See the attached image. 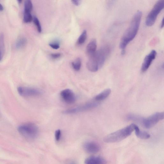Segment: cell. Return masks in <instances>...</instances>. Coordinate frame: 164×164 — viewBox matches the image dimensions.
Returning <instances> with one entry per match:
<instances>
[{
	"label": "cell",
	"mask_w": 164,
	"mask_h": 164,
	"mask_svg": "<svg viewBox=\"0 0 164 164\" xmlns=\"http://www.w3.org/2000/svg\"><path fill=\"white\" fill-rule=\"evenodd\" d=\"M112 1H115V0H112Z\"/></svg>",
	"instance_id": "30"
},
{
	"label": "cell",
	"mask_w": 164,
	"mask_h": 164,
	"mask_svg": "<svg viewBox=\"0 0 164 164\" xmlns=\"http://www.w3.org/2000/svg\"><path fill=\"white\" fill-rule=\"evenodd\" d=\"M33 9V5L31 0H25L24 12L31 13Z\"/></svg>",
	"instance_id": "17"
},
{
	"label": "cell",
	"mask_w": 164,
	"mask_h": 164,
	"mask_svg": "<svg viewBox=\"0 0 164 164\" xmlns=\"http://www.w3.org/2000/svg\"><path fill=\"white\" fill-rule=\"evenodd\" d=\"M99 105V103L97 102H92L86 103L83 105L67 109L64 111L63 113L65 114H73L88 111L97 107Z\"/></svg>",
	"instance_id": "7"
},
{
	"label": "cell",
	"mask_w": 164,
	"mask_h": 164,
	"mask_svg": "<svg viewBox=\"0 0 164 164\" xmlns=\"http://www.w3.org/2000/svg\"><path fill=\"white\" fill-rule=\"evenodd\" d=\"M164 117L163 112H157L148 117L142 120V123L145 127L149 129L153 127L157 123L163 119Z\"/></svg>",
	"instance_id": "6"
},
{
	"label": "cell",
	"mask_w": 164,
	"mask_h": 164,
	"mask_svg": "<svg viewBox=\"0 0 164 164\" xmlns=\"http://www.w3.org/2000/svg\"><path fill=\"white\" fill-rule=\"evenodd\" d=\"M97 48V41L96 39H93L90 41L87 47V53L90 57L96 52Z\"/></svg>",
	"instance_id": "13"
},
{
	"label": "cell",
	"mask_w": 164,
	"mask_h": 164,
	"mask_svg": "<svg viewBox=\"0 0 164 164\" xmlns=\"http://www.w3.org/2000/svg\"><path fill=\"white\" fill-rule=\"evenodd\" d=\"M136 125L133 123L122 129L107 136L104 141L107 143H117L127 138L134 130Z\"/></svg>",
	"instance_id": "3"
},
{
	"label": "cell",
	"mask_w": 164,
	"mask_h": 164,
	"mask_svg": "<svg viewBox=\"0 0 164 164\" xmlns=\"http://www.w3.org/2000/svg\"><path fill=\"white\" fill-rule=\"evenodd\" d=\"M18 91L19 94L23 97H31L39 96L41 92L39 90L31 87H19Z\"/></svg>",
	"instance_id": "8"
},
{
	"label": "cell",
	"mask_w": 164,
	"mask_h": 164,
	"mask_svg": "<svg viewBox=\"0 0 164 164\" xmlns=\"http://www.w3.org/2000/svg\"><path fill=\"white\" fill-rule=\"evenodd\" d=\"M3 10L4 8L3 5L1 4H0V11H2Z\"/></svg>",
	"instance_id": "27"
},
{
	"label": "cell",
	"mask_w": 164,
	"mask_h": 164,
	"mask_svg": "<svg viewBox=\"0 0 164 164\" xmlns=\"http://www.w3.org/2000/svg\"><path fill=\"white\" fill-rule=\"evenodd\" d=\"M164 24H163V19H162V23L161 25V28H162L163 27Z\"/></svg>",
	"instance_id": "28"
},
{
	"label": "cell",
	"mask_w": 164,
	"mask_h": 164,
	"mask_svg": "<svg viewBox=\"0 0 164 164\" xmlns=\"http://www.w3.org/2000/svg\"><path fill=\"white\" fill-rule=\"evenodd\" d=\"M49 45L53 48L56 49V50H57L60 48V44L58 41H54L50 43Z\"/></svg>",
	"instance_id": "23"
},
{
	"label": "cell",
	"mask_w": 164,
	"mask_h": 164,
	"mask_svg": "<svg viewBox=\"0 0 164 164\" xmlns=\"http://www.w3.org/2000/svg\"><path fill=\"white\" fill-rule=\"evenodd\" d=\"M27 41L26 38H21L16 42L15 46L18 49L23 48L26 45Z\"/></svg>",
	"instance_id": "18"
},
{
	"label": "cell",
	"mask_w": 164,
	"mask_h": 164,
	"mask_svg": "<svg viewBox=\"0 0 164 164\" xmlns=\"http://www.w3.org/2000/svg\"><path fill=\"white\" fill-rule=\"evenodd\" d=\"M17 1L19 3H21L22 2L23 0H17Z\"/></svg>",
	"instance_id": "29"
},
{
	"label": "cell",
	"mask_w": 164,
	"mask_h": 164,
	"mask_svg": "<svg viewBox=\"0 0 164 164\" xmlns=\"http://www.w3.org/2000/svg\"><path fill=\"white\" fill-rule=\"evenodd\" d=\"M143 13L138 11L134 15L128 28L125 32L120 42V48L124 51L129 43L133 41L138 32Z\"/></svg>",
	"instance_id": "1"
},
{
	"label": "cell",
	"mask_w": 164,
	"mask_h": 164,
	"mask_svg": "<svg viewBox=\"0 0 164 164\" xmlns=\"http://www.w3.org/2000/svg\"><path fill=\"white\" fill-rule=\"evenodd\" d=\"M106 162L103 158L100 156H91L86 158L85 161L86 164H105Z\"/></svg>",
	"instance_id": "12"
},
{
	"label": "cell",
	"mask_w": 164,
	"mask_h": 164,
	"mask_svg": "<svg viewBox=\"0 0 164 164\" xmlns=\"http://www.w3.org/2000/svg\"><path fill=\"white\" fill-rule=\"evenodd\" d=\"M33 20V17L31 13L24 12L23 21L25 23H29L31 22Z\"/></svg>",
	"instance_id": "21"
},
{
	"label": "cell",
	"mask_w": 164,
	"mask_h": 164,
	"mask_svg": "<svg viewBox=\"0 0 164 164\" xmlns=\"http://www.w3.org/2000/svg\"><path fill=\"white\" fill-rule=\"evenodd\" d=\"M111 90L108 89L103 91L95 97V100L97 101H100L106 99L110 95Z\"/></svg>",
	"instance_id": "15"
},
{
	"label": "cell",
	"mask_w": 164,
	"mask_h": 164,
	"mask_svg": "<svg viewBox=\"0 0 164 164\" xmlns=\"http://www.w3.org/2000/svg\"><path fill=\"white\" fill-rule=\"evenodd\" d=\"M4 37L3 34H0V61L3 58L5 52Z\"/></svg>",
	"instance_id": "16"
},
{
	"label": "cell",
	"mask_w": 164,
	"mask_h": 164,
	"mask_svg": "<svg viewBox=\"0 0 164 164\" xmlns=\"http://www.w3.org/2000/svg\"><path fill=\"white\" fill-rule=\"evenodd\" d=\"M61 130L58 129L55 132V139L57 141H59L61 139Z\"/></svg>",
	"instance_id": "24"
},
{
	"label": "cell",
	"mask_w": 164,
	"mask_h": 164,
	"mask_svg": "<svg viewBox=\"0 0 164 164\" xmlns=\"http://www.w3.org/2000/svg\"><path fill=\"white\" fill-rule=\"evenodd\" d=\"M32 20L37 27L38 31L41 33L42 31V28L39 20L35 16L33 17Z\"/></svg>",
	"instance_id": "22"
},
{
	"label": "cell",
	"mask_w": 164,
	"mask_h": 164,
	"mask_svg": "<svg viewBox=\"0 0 164 164\" xmlns=\"http://www.w3.org/2000/svg\"><path fill=\"white\" fill-rule=\"evenodd\" d=\"M61 54L59 53H53L51 54V57L54 59L58 58L61 57Z\"/></svg>",
	"instance_id": "25"
},
{
	"label": "cell",
	"mask_w": 164,
	"mask_h": 164,
	"mask_svg": "<svg viewBox=\"0 0 164 164\" xmlns=\"http://www.w3.org/2000/svg\"><path fill=\"white\" fill-rule=\"evenodd\" d=\"M84 148L85 151L90 154H95L100 149V145L94 141H87L84 144Z\"/></svg>",
	"instance_id": "11"
},
{
	"label": "cell",
	"mask_w": 164,
	"mask_h": 164,
	"mask_svg": "<svg viewBox=\"0 0 164 164\" xmlns=\"http://www.w3.org/2000/svg\"><path fill=\"white\" fill-rule=\"evenodd\" d=\"M81 64V62L80 58H78L72 62V65L74 69L76 71L80 70Z\"/></svg>",
	"instance_id": "19"
},
{
	"label": "cell",
	"mask_w": 164,
	"mask_h": 164,
	"mask_svg": "<svg viewBox=\"0 0 164 164\" xmlns=\"http://www.w3.org/2000/svg\"><path fill=\"white\" fill-rule=\"evenodd\" d=\"M87 31L84 30L79 38L77 41L78 44L80 45L83 44L87 39Z\"/></svg>",
	"instance_id": "20"
},
{
	"label": "cell",
	"mask_w": 164,
	"mask_h": 164,
	"mask_svg": "<svg viewBox=\"0 0 164 164\" xmlns=\"http://www.w3.org/2000/svg\"><path fill=\"white\" fill-rule=\"evenodd\" d=\"M18 130L24 137L30 140H33L37 138L39 133L37 126L31 123L20 125L18 128Z\"/></svg>",
	"instance_id": "4"
},
{
	"label": "cell",
	"mask_w": 164,
	"mask_h": 164,
	"mask_svg": "<svg viewBox=\"0 0 164 164\" xmlns=\"http://www.w3.org/2000/svg\"><path fill=\"white\" fill-rule=\"evenodd\" d=\"M110 52L108 46L103 47L96 51L90 58L87 64V67L90 71L96 72L101 68Z\"/></svg>",
	"instance_id": "2"
},
{
	"label": "cell",
	"mask_w": 164,
	"mask_h": 164,
	"mask_svg": "<svg viewBox=\"0 0 164 164\" xmlns=\"http://www.w3.org/2000/svg\"><path fill=\"white\" fill-rule=\"evenodd\" d=\"M81 0H72V3L75 5H80Z\"/></svg>",
	"instance_id": "26"
},
{
	"label": "cell",
	"mask_w": 164,
	"mask_h": 164,
	"mask_svg": "<svg viewBox=\"0 0 164 164\" xmlns=\"http://www.w3.org/2000/svg\"><path fill=\"white\" fill-rule=\"evenodd\" d=\"M156 51L152 50L149 54L145 57L143 62L142 64L141 71L144 73L148 69L152 63L156 58Z\"/></svg>",
	"instance_id": "9"
},
{
	"label": "cell",
	"mask_w": 164,
	"mask_h": 164,
	"mask_svg": "<svg viewBox=\"0 0 164 164\" xmlns=\"http://www.w3.org/2000/svg\"><path fill=\"white\" fill-rule=\"evenodd\" d=\"M134 130L136 136L140 139H148L150 137V135L148 133L140 130L137 126L136 125Z\"/></svg>",
	"instance_id": "14"
},
{
	"label": "cell",
	"mask_w": 164,
	"mask_h": 164,
	"mask_svg": "<svg viewBox=\"0 0 164 164\" xmlns=\"http://www.w3.org/2000/svg\"><path fill=\"white\" fill-rule=\"evenodd\" d=\"M61 95L64 101L68 104L74 103L76 100V97L73 91L69 89H66L62 90Z\"/></svg>",
	"instance_id": "10"
},
{
	"label": "cell",
	"mask_w": 164,
	"mask_h": 164,
	"mask_svg": "<svg viewBox=\"0 0 164 164\" xmlns=\"http://www.w3.org/2000/svg\"><path fill=\"white\" fill-rule=\"evenodd\" d=\"M164 8V0H158L147 15L146 20V24L149 27L153 25L158 15Z\"/></svg>",
	"instance_id": "5"
}]
</instances>
